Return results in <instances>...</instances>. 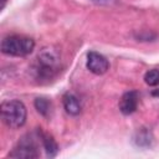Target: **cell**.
Wrapping results in <instances>:
<instances>
[{"mask_svg":"<svg viewBox=\"0 0 159 159\" xmlns=\"http://www.w3.org/2000/svg\"><path fill=\"white\" fill-rule=\"evenodd\" d=\"M153 94H154V96H159V91H154Z\"/></svg>","mask_w":159,"mask_h":159,"instance_id":"12","label":"cell"},{"mask_svg":"<svg viewBox=\"0 0 159 159\" xmlns=\"http://www.w3.org/2000/svg\"><path fill=\"white\" fill-rule=\"evenodd\" d=\"M86 65H87V68L94 75H103L109 68V63H108L107 58L96 51L88 52Z\"/></svg>","mask_w":159,"mask_h":159,"instance_id":"3","label":"cell"},{"mask_svg":"<svg viewBox=\"0 0 159 159\" xmlns=\"http://www.w3.org/2000/svg\"><path fill=\"white\" fill-rule=\"evenodd\" d=\"M35 108L40 114H42L43 117H47L51 111V102L43 97H39L35 99Z\"/></svg>","mask_w":159,"mask_h":159,"instance_id":"8","label":"cell"},{"mask_svg":"<svg viewBox=\"0 0 159 159\" xmlns=\"http://www.w3.org/2000/svg\"><path fill=\"white\" fill-rule=\"evenodd\" d=\"M144 81L148 86H158L159 84V70L158 68L149 70L144 75Z\"/></svg>","mask_w":159,"mask_h":159,"instance_id":"9","label":"cell"},{"mask_svg":"<svg viewBox=\"0 0 159 159\" xmlns=\"http://www.w3.org/2000/svg\"><path fill=\"white\" fill-rule=\"evenodd\" d=\"M6 2H7V0H1V6H0V9L2 10L4 7H5V5H6Z\"/></svg>","mask_w":159,"mask_h":159,"instance_id":"11","label":"cell"},{"mask_svg":"<svg viewBox=\"0 0 159 159\" xmlns=\"http://www.w3.org/2000/svg\"><path fill=\"white\" fill-rule=\"evenodd\" d=\"M137 142V145L139 147H148L150 145V137H149V133L147 130H140L138 132V137L135 139Z\"/></svg>","mask_w":159,"mask_h":159,"instance_id":"10","label":"cell"},{"mask_svg":"<svg viewBox=\"0 0 159 159\" xmlns=\"http://www.w3.org/2000/svg\"><path fill=\"white\" fill-rule=\"evenodd\" d=\"M62 103H63L65 111L68 114L77 116V114L81 113V103H80L78 98L76 96H73L72 93H66L62 97Z\"/></svg>","mask_w":159,"mask_h":159,"instance_id":"6","label":"cell"},{"mask_svg":"<svg viewBox=\"0 0 159 159\" xmlns=\"http://www.w3.org/2000/svg\"><path fill=\"white\" fill-rule=\"evenodd\" d=\"M1 119L10 128H20L26 122V107L21 101L11 99L1 103Z\"/></svg>","mask_w":159,"mask_h":159,"instance_id":"1","label":"cell"},{"mask_svg":"<svg viewBox=\"0 0 159 159\" xmlns=\"http://www.w3.org/2000/svg\"><path fill=\"white\" fill-rule=\"evenodd\" d=\"M41 140H42V145H43V149L46 152V155L48 158L56 157L57 153H58V145H57L56 140L48 134H42Z\"/></svg>","mask_w":159,"mask_h":159,"instance_id":"7","label":"cell"},{"mask_svg":"<svg viewBox=\"0 0 159 159\" xmlns=\"http://www.w3.org/2000/svg\"><path fill=\"white\" fill-rule=\"evenodd\" d=\"M137 106H138V94L135 91L125 92L119 101V111L125 116L135 112Z\"/></svg>","mask_w":159,"mask_h":159,"instance_id":"5","label":"cell"},{"mask_svg":"<svg viewBox=\"0 0 159 159\" xmlns=\"http://www.w3.org/2000/svg\"><path fill=\"white\" fill-rule=\"evenodd\" d=\"M9 157L14 158H37L39 153L36 150V145L34 143V139L29 138H22L17 147L9 154Z\"/></svg>","mask_w":159,"mask_h":159,"instance_id":"4","label":"cell"},{"mask_svg":"<svg viewBox=\"0 0 159 159\" xmlns=\"http://www.w3.org/2000/svg\"><path fill=\"white\" fill-rule=\"evenodd\" d=\"M35 48V41L26 36L12 35L1 41V52L9 56L24 57L30 55Z\"/></svg>","mask_w":159,"mask_h":159,"instance_id":"2","label":"cell"}]
</instances>
